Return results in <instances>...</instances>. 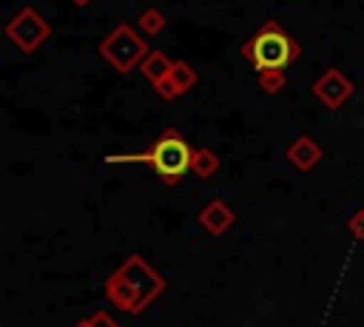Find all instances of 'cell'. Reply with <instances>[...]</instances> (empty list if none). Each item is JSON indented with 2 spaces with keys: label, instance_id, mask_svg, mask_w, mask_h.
<instances>
[{
  "label": "cell",
  "instance_id": "1",
  "mask_svg": "<svg viewBox=\"0 0 364 327\" xmlns=\"http://www.w3.org/2000/svg\"><path fill=\"white\" fill-rule=\"evenodd\" d=\"M111 162H148L162 179L173 182L191 165V148L185 145L182 136H176L173 131H168L162 139L154 142V148L148 154H139V156H111Z\"/></svg>",
  "mask_w": 364,
  "mask_h": 327
},
{
  "label": "cell",
  "instance_id": "2",
  "mask_svg": "<svg viewBox=\"0 0 364 327\" xmlns=\"http://www.w3.org/2000/svg\"><path fill=\"white\" fill-rule=\"evenodd\" d=\"M247 57L259 71H279L296 57V45L276 23H270L247 43Z\"/></svg>",
  "mask_w": 364,
  "mask_h": 327
},
{
  "label": "cell",
  "instance_id": "3",
  "mask_svg": "<svg viewBox=\"0 0 364 327\" xmlns=\"http://www.w3.org/2000/svg\"><path fill=\"white\" fill-rule=\"evenodd\" d=\"M91 327H117V324H111V321H108V318H105V316H97V318H94V324H91Z\"/></svg>",
  "mask_w": 364,
  "mask_h": 327
}]
</instances>
